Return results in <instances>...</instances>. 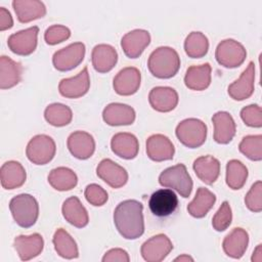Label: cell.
<instances>
[{
  "instance_id": "obj_1",
  "label": "cell",
  "mask_w": 262,
  "mask_h": 262,
  "mask_svg": "<svg viewBox=\"0 0 262 262\" xmlns=\"http://www.w3.org/2000/svg\"><path fill=\"white\" fill-rule=\"evenodd\" d=\"M114 223L126 239H136L144 232L143 206L136 200L121 202L114 211Z\"/></svg>"
},
{
  "instance_id": "obj_2",
  "label": "cell",
  "mask_w": 262,
  "mask_h": 262,
  "mask_svg": "<svg viewBox=\"0 0 262 262\" xmlns=\"http://www.w3.org/2000/svg\"><path fill=\"white\" fill-rule=\"evenodd\" d=\"M147 68L154 77L170 79L180 69V57L174 48L161 46L150 53L147 60Z\"/></svg>"
},
{
  "instance_id": "obj_3",
  "label": "cell",
  "mask_w": 262,
  "mask_h": 262,
  "mask_svg": "<svg viewBox=\"0 0 262 262\" xmlns=\"http://www.w3.org/2000/svg\"><path fill=\"white\" fill-rule=\"evenodd\" d=\"M9 210L16 224L23 228L33 226L39 217V204L29 193L13 196L9 202Z\"/></svg>"
},
{
  "instance_id": "obj_4",
  "label": "cell",
  "mask_w": 262,
  "mask_h": 262,
  "mask_svg": "<svg viewBox=\"0 0 262 262\" xmlns=\"http://www.w3.org/2000/svg\"><path fill=\"white\" fill-rule=\"evenodd\" d=\"M159 183L164 187L176 190L183 198L190 195L193 186L184 164H177L165 169L159 176Z\"/></svg>"
},
{
  "instance_id": "obj_5",
  "label": "cell",
  "mask_w": 262,
  "mask_h": 262,
  "mask_svg": "<svg viewBox=\"0 0 262 262\" xmlns=\"http://www.w3.org/2000/svg\"><path fill=\"white\" fill-rule=\"evenodd\" d=\"M175 134L184 146L188 148H198L206 141L207 126L200 119L188 118L177 125Z\"/></svg>"
},
{
  "instance_id": "obj_6",
  "label": "cell",
  "mask_w": 262,
  "mask_h": 262,
  "mask_svg": "<svg viewBox=\"0 0 262 262\" xmlns=\"http://www.w3.org/2000/svg\"><path fill=\"white\" fill-rule=\"evenodd\" d=\"M56 145L54 140L46 134L34 136L28 143L26 155L30 162L35 165H46L54 158Z\"/></svg>"
},
{
  "instance_id": "obj_7",
  "label": "cell",
  "mask_w": 262,
  "mask_h": 262,
  "mask_svg": "<svg viewBox=\"0 0 262 262\" xmlns=\"http://www.w3.org/2000/svg\"><path fill=\"white\" fill-rule=\"evenodd\" d=\"M247 57L244 45L233 39L222 40L216 47L215 58L217 62L227 69H234L243 64Z\"/></svg>"
},
{
  "instance_id": "obj_8",
  "label": "cell",
  "mask_w": 262,
  "mask_h": 262,
  "mask_svg": "<svg viewBox=\"0 0 262 262\" xmlns=\"http://www.w3.org/2000/svg\"><path fill=\"white\" fill-rule=\"evenodd\" d=\"M85 45L82 42L72 43L54 52L52 56L53 67L59 72H68L78 67L85 56Z\"/></svg>"
},
{
  "instance_id": "obj_9",
  "label": "cell",
  "mask_w": 262,
  "mask_h": 262,
  "mask_svg": "<svg viewBox=\"0 0 262 262\" xmlns=\"http://www.w3.org/2000/svg\"><path fill=\"white\" fill-rule=\"evenodd\" d=\"M39 28L37 26L18 31L8 37V48L15 54L27 56L32 54L37 47Z\"/></svg>"
},
{
  "instance_id": "obj_10",
  "label": "cell",
  "mask_w": 262,
  "mask_h": 262,
  "mask_svg": "<svg viewBox=\"0 0 262 262\" xmlns=\"http://www.w3.org/2000/svg\"><path fill=\"white\" fill-rule=\"evenodd\" d=\"M172 249L173 244L170 238L164 233H159L142 244L140 253L147 262H161L170 254Z\"/></svg>"
},
{
  "instance_id": "obj_11",
  "label": "cell",
  "mask_w": 262,
  "mask_h": 262,
  "mask_svg": "<svg viewBox=\"0 0 262 262\" xmlns=\"http://www.w3.org/2000/svg\"><path fill=\"white\" fill-rule=\"evenodd\" d=\"M178 207V198L170 188L156 190L148 200V208L157 217H167Z\"/></svg>"
},
{
  "instance_id": "obj_12",
  "label": "cell",
  "mask_w": 262,
  "mask_h": 262,
  "mask_svg": "<svg viewBox=\"0 0 262 262\" xmlns=\"http://www.w3.org/2000/svg\"><path fill=\"white\" fill-rule=\"evenodd\" d=\"M141 73L137 68L127 67L122 69L114 78L113 87L117 94L129 96L136 93L140 87Z\"/></svg>"
},
{
  "instance_id": "obj_13",
  "label": "cell",
  "mask_w": 262,
  "mask_h": 262,
  "mask_svg": "<svg viewBox=\"0 0 262 262\" xmlns=\"http://www.w3.org/2000/svg\"><path fill=\"white\" fill-rule=\"evenodd\" d=\"M90 88V78L87 67L78 75L62 79L58 84L60 95L66 98H79L85 95Z\"/></svg>"
},
{
  "instance_id": "obj_14",
  "label": "cell",
  "mask_w": 262,
  "mask_h": 262,
  "mask_svg": "<svg viewBox=\"0 0 262 262\" xmlns=\"http://www.w3.org/2000/svg\"><path fill=\"white\" fill-rule=\"evenodd\" d=\"M97 176L113 188H120L128 181V173L111 159H103L96 167Z\"/></svg>"
},
{
  "instance_id": "obj_15",
  "label": "cell",
  "mask_w": 262,
  "mask_h": 262,
  "mask_svg": "<svg viewBox=\"0 0 262 262\" xmlns=\"http://www.w3.org/2000/svg\"><path fill=\"white\" fill-rule=\"evenodd\" d=\"M150 43V35L142 29H135L125 34L121 39V47L129 58H137Z\"/></svg>"
},
{
  "instance_id": "obj_16",
  "label": "cell",
  "mask_w": 262,
  "mask_h": 262,
  "mask_svg": "<svg viewBox=\"0 0 262 262\" xmlns=\"http://www.w3.org/2000/svg\"><path fill=\"white\" fill-rule=\"evenodd\" d=\"M67 145L73 157L79 160L89 159L95 150V141L91 134L86 131H75L70 134Z\"/></svg>"
},
{
  "instance_id": "obj_17",
  "label": "cell",
  "mask_w": 262,
  "mask_h": 262,
  "mask_svg": "<svg viewBox=\"0 0 262 262\" xmlns=\"http://www.w3.org/2000/svg\"><path fill=\"white\" fill-rule=\"evenodd\" d=\"M254 82L255 64L253 61H250L246 70L242 73L241 77L228 86L227 92L229 96L234 100H245L252 96L254 92Z\"/></svg>"
},
{
  "instance_id": "obj_18",
  "label": "cell",
  "mask_w": 262,
  "mask_h": 262,
  "mask_svg": "<svg viewBox=\"0 0 262 262\" xmlns=\"http://www.w3.org/2000/svg\"><path fill=\"white\" fill-rule=\"evenodd\" d=\"M178 93L174 88L168 86L154 87L148 94L150 106L160 113H168L173 111L178 104Z\"/></svg>"
},
{
  "instance_id": "obj_19",
  "label": "cell",
  "mask_w": 262,
  "mask_h": 262,
  "mask_svg": "<svg viewBox=\"0 0 262 262\" xmlns=\"http://www.w3.org/2000/svg\"><path fill=\"white\" fill-rule=\"evenodd\" d=\"M175 147L172 141L163 134H152L146 139V155L155 162L172 160Z\"/></svg>"
},
{
  "instance_id": "obj_20",
  "label": "cell",
  "mask_w": 262,
  "mask_h": 262,
  "mask_svg": "<svg viewBox=\"0 0 262 262\" xmlns=\"http://www.w3.org/2000/svg\"><path fill=\"white\" fill-rule=\"evenodd\" d=\"M13 247L21 261H29L41 254L44 248V239L41 234H20L13 241Z\"/></svg>"
},
{
  "instance_id": "obj_21",
  "label": "cell",
  "mask_w": 262,
  "mask_h": 262,
  "mask_svg": "<svg viewBox=\"0 0 262 262\" xmlns=\"http://www.w3.org/2000/svg\"><path fill=\"white\" fill-rule=\"evenodd\" d=\"M135 117L136 114L132 106L120 102L107 104L102 112V119L110 126L131 125L135 121Z\"/></svg>"
},
{
  "instance_id": "obj_22",
  "label": "cell",
  "mask_w": 262,
  "mask_h": 262,
  "mask_svg": "<svg viewBox=\"0 0 262 262\" xmlns=\"http://www.w3.org/2000/svg\"><path fill=\"white\" fill-rule=\"evenodd\" d=\"M212 122L214 125V140L220 144L229 143L236 132V126L232 116L227 112L220 111L213 115Z\"/></svg>"
},
{
  "instance_id": "obj_23",
  "label": "cell",
  "mask_w": 262,
  "mask_h": 262,
  "mask_svg": "<svg viewBox=\"0 0 262 262\" xmlns=\"http://www.w3.org/2000/svg\"><path fill=\"white\" fill-rule=\"evenodd\" d=\"M111 148L119 158L132 160L138 155L139 142L137 137L128 132H119L112 137Z\"/></svg>"
},
{
  "instance_id": "obj_24",
  "label": "cell",
  "mask_w": 262,
  "mask_h": 262,
  "mask_svg": "<svg viewBox=\"0 0 262 262\" xmlns=\"http://www.w3.org/2000/svg\"><path fill=\"white\" fill-rule=\"evenodd\" d=\"M249 245V234L241 227L233 228L223 239L222 248L224 253L233 259L244 256Z\"/></svg>"
},
{
  "instance_id": "obj_25",
  "label": "cell",
  "mask_w": 262,
  "mask_h": 262,
  "mask_svg": "<svg viewBox=\"0 0 262 262\" xmlns=\"http://www.w3.org/2000/svg\"><path fill=\"white\" fill-rule=\"evenodd\" d=\"M91 61L96 72L104 74L112 71L116 66L118 53L110 44H98L92 49Z\"/></svg>"
},
{
  "instance_id": "obj_26",
  "label": "cell",
  "mask_w": 262,
  "mask_h": 262,
  "mask_svg": "<svg viewBox=\"0 0 262 262\" xmlns=\"http://www.w3.org/2000/svg\"><path fill=\"white\" fill-rule=\"evenodd\" d=\"M1 185L5 189H14L20 187L27 179L25 168L19 162H5L0 169Z\"/></svg>"
},
{
  "instance_id": "obj_27",
  "label": "cell",
  "mask_w": 262,
  "mask_h": 262,
  "mask_svg": "<svg viewBox=\"0 0 262 262\" xmlns=\"http://www.w3.org/2000/svg\"><path fill=\"white\" fill-rule=\"evenodd\" d=\"M61 212L63 218L77 228H83L89 222V216L86 208L75 195L70 196L63 202Z\"/></svg>"
},
{
  "instance_id": "obj_28",
  "label": "cell",
  "mask_w": 262,
  "mask_h": 262,
  "mask_svg": "<svg viewBox=\"0 0 262 262\" xmlns=\"http://www.w3.org/2000/svg\"><path fill=\"white\" fill-rule=\"evenodd\" d=\"M212 68L209 62L201 66H191L186 70L184 76L185 86L194 91H203L211 84Z\"/></svg>"
},
{
  "instance_id": "obj_29",
  "label": "cell",
  "mask_w": 262,
  "mask_h": 262,
  "mask_svg": "<svg viewBox=\"0 0 262 262\" xmlns=\"http://www.w3.org/2000/svg\"><path fill=\"white\" fill-rule=\"evenodd\" d=\"M12 7L19 23L27 24L42 18L46 14V7L38 0H14Z\"/></svg>"
},
{
  "instance_id": "obj_30",
  "label": "cell",
  "mask_w": 262,
  "mask_h": 262,
  "mask_svg": "<svg viewBox=\"0 0 262 262\" xmlns=\"http://www.w3.org/2000/svg\"><path fill=\"white\" fill-rule=\"evenodd\" d=\"M192 168L199 179L208 185L213 184L220 174L219 161L210 155L195 159Z\"/></svg>"
},
{
  "instance_id": "obj_31",
  "label": "cell",
  "mask_w": 262,
  "mask_h": 262,
  "mask_svg": "<svg viewBox=\"0 0 262 262\" xmlns=\"http://www.w3.org/2000/svg\"><path fill=\"white\" fill-rule=\"evenodd\" d=\"M23 76L20 62L11 59L6 55L0 57V88L9 89L17 85Z\"/></svg>"
},
{
  "instance_id": "obj_32",
  "label": "cell",
  "mask_w": 262,
  "mask_h": 262,
  "mask_svg": "<svg viewBox=\"0 0 262 262\" xmlns=\"http://www.w3.org/2000/svg\"><path fill=\"white\" fill-rule=\"evenodd\" d=\"M216 195L205 187H199L193 200L187 206V212L194 218H203L213 208Z\"/></svg>"
},
{
  "instance_id": "obj_33",
  "label": "cell",
  "mask_w": 262,
  "mask_h": 262,
  "mask_svg": "<svg viewBox=\"0 0 262 262\" xmlns=\"http://www.w3.org/2000/svg\"><path fill=\"white\" fill-rule=\"evenodd\" d=\"M47 179L49 184L58 191L71 190L78 183L76 173L67 167H57L52 169Z\"/></svg>"
},
{
  "instance_id": "obj_34",
  "label": "cell",
  "mask_w": 262,
  "mask_h": 262,
  "mask_svg": "<svg viewBox=\"0 0 262 262\" xmlns=\"http://www.w3.org/2000/svg\"><path fill=\"white\" fill-rule=\"evenodd\" d=\"M52 243L60 257L64 259H76L79 257V250L75 239L63 228H58L54 232Z\"/></svg>"
},
{
  "instance_id": "obj_35",
  "label": "cell",
  "mask_w": 262,
  "mask_h": 262,
  "mask_svg": "<svg viewBox=\"0 0 262 262\" xmlns=\"http://www.w3.org/2000/svg\"><path fill=\"white\" fill-rule=\"evenodd\" d=\"M44 118L48 124L54 127H63L69 125L73 119L72 110L59 102L49 104L44 111Z\"/></svg>"
},
{
  "instance_id": "obj_36",
  "label": "cell",
  "mask_w": 262,
  "mask_h": 262,
  "mask_svg": "<svg viewBox=\"0 0 262 262\" xmlns=\"http://www.w3.org/2000/svg\"><path fill=\"white\" fill-rule=\"evenodd\" d=\"M185 53L191 58H201L209 50L208 38L202 32H191L184 41Z\"/></svg>"
},
{
  "instance_id": "obj_37",
  "label": "cell",
  "mask_w": 262,
  "mask_h": 262,
  "mask_svg": "<svg viewBox=\"0 0 262 262\" xmlns=\"http://www.w3.org/2000/svg\"><path fill=\"white\" fill-rule=\"evenodd\" d=\"M248 178V168L238 160H230L226 165V184L233 190L241 189Z\"/></svg>"
},
{
  "instance_id": "obj_38",
  "label": "cell",
  "mask_w": 262,
  "mask_h": 262,
  "mask_svg": "<svg viewBox=\"0 0 262 262\" xmlns=\"http://www.w3.org/2000/svg\"><path fill=\"white\" fill-rule=\"evenodd\" d=\"M239 151L251 161L259 162L262 160V135L245 136L239 145Z\"/></svg>"
},
{
  "instance_id": "obj_39",
  "label": "cell",
  "mask_w": 262,
  "mask_h": 262,
  "mask_svg": "<svg viewBox=\"0 0 262 262\" xmlns=\"http://www.w3.org/2000/svg\"><path fill=\"white\" fill-rule=\"evenodd\" d=\"M231 221L232 212L230 205L227 201H224L212 218V226L216 231H224L229 227Z\"/></svg>"
},
{
  "instance_id": "obj_40",
  "label": "cell",
  "mask_w": 262,
  "mask_h": 262,
  "mask_svg": "<svg viewBox=\"0 0 262 262\" xmlns=\"http://www.w3.org/2000/svg\"><path fill=\"white\" fill-rule=\"evenodd\" d=\"M246 207L255 213L262 211V182L256 181L245 196Z\"/></svg>"
},
{
  "instance_id": "obj_41",
  "label": "cell",
  "mask_w": 262,
  "mask_h": 262,
  "mask_svg": "<svg viewBox=\"0 0 262 262\" xmlns=\"http://www.w3.org/2000/svg\"><path fill=\"white\" fill-rule=\"evenodd\" d=\"M84 195H85L86 201L90 205L95 206V207L103 206L107 202V199H108V194H107L106 190H104L100 185L95 184V183H91L86 186Z\"/></svg>"
},
{
  "instance_id": "obj_42",
  "label": "cell",
  "mask_w": 262,
  "mask_h": 262,
  "mask_svg": "<svg viewBox=\"0 0 262 262\" xmlns=\"http://www.w3.org/2000/svg\"><path fill=\"white\" fill-rule=\"evenodd\" d=\"M241 118L249 127L260 128L262 126V111L258 104H250L242 108Z\"/></svg>"
},
{
  "instance_id": "obj_43",
  "label": "cell",
  "mask_w": 262,
  "mask_h": 262,
  "mask_svg": "<svg viewBox=\"0 0 262 262\" xmlns=\"http://www.w3.org/2000/svg\"><path fill=\"white\" fill-rule=\"evenodd\" d=\"M71 36V31L68 27L62 25H53L47 28L44 34L45 42L49 45H55L66 41Z\"/></svg>"
},
{
  "instance_id": "obj_44",
  "label": "cell",
  "mask_w": 262,
  "mask_h": 262,
  "mask_svg": "<svg viewBox=\"0 0 262 262\" xmlns=\"http://www.w3.org/2000/svg\"><path fill=\"white\" fill-rule=\"evenodd\" d=\"M130 257L128 253L120 248L108 250L102 257V262H129Z\"/></svg>"
},
{
  "instance_id": "obj_45",
  "label": "cell",
  "mask_w": 262,
  "mask_h": 262,
  "mask_svg": "<svg viewBox=\"0 0 262 262\" xmlns=\"http://www.w3.org/2000/svg\"><path fill=\"white\" fill-rule=\"evenodd\" d=\"M13 26V19L10 12L5 7H0V31L11 29Z\"/></svg>"
},
{
  "instance_id": "obj_46",
  "label": "cell",
  "mask_w": 262,
  "mask_h": 262,
  "mask_svg": "<svg viewBox=\"0 0 262 262\" xmlns=\"http://www.w3.org/2000/svg\"><path fill=\"white\" fill-rule=\"evenodd\" d=\"M251 260L253 262H262V245L259 244L253 252Z\"/></svg>"
},
{
  "instance_id": "obj_47",
  "label": "cell",
  "mask_w": 262,
  "mask_h": 262,
  "mask_svg": "<svg viewBox=\"0 0 262 262\" xmlns=\"http://www.w3.org/2000/svg\"><path fill=\"white\" fill-rule=\"evenodd\" d=\"M175 262H193V258L187 254H182L174 259Z\"/></svg>"
}]
</instances>
